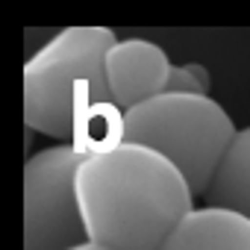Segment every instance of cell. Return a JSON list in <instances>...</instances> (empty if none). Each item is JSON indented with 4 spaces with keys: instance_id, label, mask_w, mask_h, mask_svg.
Returning a JSON list of instances; mask_svg holds the SVG:
<instances>
[{
    "instance_id": "obj_10",
    "label": "cell",
    "mask_w": 250,
    "mask_h": 250,
    "mask_svg": "<svg viewBox=\"0 0 250 250\" xmlns=\"http://www.w3.org/2000/svg\"><path fill=\"white\" fill-rule=\"evenodd\" d=\"M77 250H106V247H97V244L88 241V244H83V247H77Z\"/></svg>"
},
{
    "instance_id": "obj_5",
    "label": "cell",
    "mask_w": 250,
    "mask_h": 250,
    "mask_svg": "<svg viewBox=\"0 0 250 250\" xmlns=\"http://www.w3.org/2000/svg\"><path fill=\"white\" fill-rule=\"evenodd\" d=\"M168 53L145 39H118L106 56V80L112 103L124 112L165 91L171 77Z\"/></svg>"
},
{
    "instance_id": "obj_4",
    "label": "cell",
    "mask_w": 250,
    "mask_h": 250,
    "mask_svg": "<svg viewBox=\"0 0 250 250\" xmlns=\"http://www.w3.org/2000/svg\"><path fill=\"white\" fill-rule=\"evenodd\" d=\"M85 153L74 145L39 150L24 168V250H77L88 244L77 197V168Z\"/></svg>"
},
{
    "instance_id": "obj_3",
    "label": "cell",
    "mask_w": 250,
    "mask_h": 250,
    "mask_svg": "<svg viewBox=\"0 0 250 250\" xmlns=\"http://www.w3.org/2000/svg\"><path fill=\"white\" fill-rule=\"evenodd\" d=\"M127 142L171 159L194 194H206L232 139L235 124L209 94L162 91L124 112Z\"/></svg>"
},
{
    "instance_id": "obj_7",
    "label": "cell",
    "mask_w": 250,
    "mask_h": 250,
    "mask_svg": "<svg viewBox=\"0 0 250 250\" xmlns=\"http://www.w3.org/2000/svg\"><path fill=\"white\" fill-rule=\"evenodd\" d=\"M206 197L212 206L235 209L250 218V127L235 133Z\"/></svg>"
},
{
    "instance_id": "obj_2",
    "label": "cell",
    "mask_w": 250,
    "mask_h": 250,
    "mask_svg": "<svg viewBox=\"0 0 250 250\" xmlns=\"http://www.w3.org/2000/svg\"><path fill=\"white\" fill-rule=\"evenodd\" d=\"M118 42L109 27H65L24 65L27 127L71 142L74 121L94 103L112 100L106 56Z\"/></svg>"
},
{
    "instance_id": "obj_9",
    "label": "cell",
    "mask_w": 250,
    "mask_h": 250,
    "mask_svg": "<svg viewBox=\"0 0 250 250\" xmlns=\"http://www.w3.org/2000/svg\"><path fill=\"white\" fill-rule=\"evenodd\" d=\"M165 91H171V94H209V88L191 74L188 65H174L171 68V77H168Z\"/></svg>"
},
{
    "instance_id": "obj_6",
    "label": "cell",
    "mask_w": 250,
    "mask_h": 250,
    "mask_svg": "<svg viewBox=\"0 0 250 250\" xmlns=\"http://www.w3.org/2000/svg\"><path fill=\"white\" fill-rule=\"evenodd\" d=\"M159 250H250V218L224 209H191Z\"/></svg>"
},
{
    "instance_id": "obj_8",
    "label": "cell",
    "mask_w": 250,
    "mask_h": 250,
    "mask_svg": "<svg viewBox=\"0 0 250 250\" xmlns=\"http://www.w3.org/2000/svg\"><path fill=\"white\" fill-rule=\"evenodd\" d=\"M127 142V130H124V109L115 106L112 100L88 106L77 121H74V133L71 142L80 153H106L115 150L118 145Z\"/></svg>"
},
{
    "instance_id": "obj_1",
    "label": "cell",
    "mask_w": 250,
    "mask_h": 250,
    "mask_svg": "<svg viewBox=\"0 0 250 250\" xmlns=\"http://www.w3.org/2000/svg\"><path fill=\"white\" fill-rule=\"evenodd\" d=\"M77 197L88 241L106 250H159L194 209L183 171L133 142L83 156Z\"/></svg>"
}]
</instances>
